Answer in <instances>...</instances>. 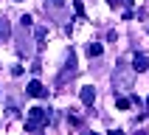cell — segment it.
<instances>
[{"mask_svg":"<svg viewBox=\"0 0 149 135\" xmlns=\"http://www.w3.org/2000/svg\"><path fill=\"white\" fill-rule=\"evenodd\" d=\"M51 121V110H42V107H31L28 116H25V132H37Z\"/></svg>","mask_w":149,"mask_h":135,"instance_id":"6da1fadb","label":"cell"},{"mask_svg":"<svg viewBox=\"0 0 149 135\" xmlns=\"http://www.w3.org/2000/svg\"><path fill=\"white\" fill-rule=\"evenodd\" d=\"M25 93H28V96H34V99H45V96H48V87H45L42 82H37V79H31V82H28V87H25Z\"/></svg>","mask_w":149,"mask_h":135,"instance_id":"7a4b0ae2","label":"cell"},{"mask_svg":"<svg viewBox=\"0 0 149 135\" xmlns=\"http://www.w3.org/2000/svg\"><path fill=\"white\" fill-rule=\"evenodd\" d=\"M132 70H135V73L149 70V56H146V54H135V56H132Z\"/></svg>","mask_w":149,"mask_h":135,"instance_id":"3957f363","label":"cell"},{"mask_svg":"<svg viewBox=\"0 0 149 135\" xmlns=\"http://www.w3.org/2000/svg\"><path fill=\"white\" fill-rule=\"evenodd\" d=\"M79 96H82V104H84V107H93V101H96V87H93V84H84Z\"/></svg>","mask_w":149,"mask_h":135,"instance_id":"277c9868","label":"cell"},{"mask_svg":"<svg viewBox=\"0 0 149 135\" xmlns=\"http://www.w3.org/2000/svg\"><path fill=\"white\" fill-rule=\"evenodd\" d=\"M6 40H11V25H8V20L3 17V20H0V42H6Z\"/></svg>","mask_w":149,"mask_h":135,"instance_id":"5b68a950","label":"cell"},{"mask_svg":"<svg viewBox=\"0 0 149 135\" xmlns=\"http://www.w3.org/2000/svg\"><path fill=\"white\" fill-rule=\"evenodd\" d=\"M130 104H132L130 96H116V107H118V110H130Z\"/></svg>","mask_w":149,"mask_h":135,"instance_id":"8992f818","label":"cell"},{"mask_svg":"<svg viewBox=\"0 0 149 135\" xmlns=\"http://www.w3.org/2000/svg\"><path fill=\"white\" fill-rule=\"evenodd\" d=\"M101 51H104V48H101V45H99V42H90V45H87V56H101Z\"/></svg>","mask_w":149,"mask_h":135,"instance_id":"52a82bcc","label":"cell"},{"mask_svg":"<svg viewBox=\"0 0 149 135\" xmlns=\"http://www.w3.org/2000/svg\"><path fill=\"white\" fill-rule=\"evenodd\" d=\"M65 68H68V73H70V76L76 73V54H73V51L68 54V62H65Z\"/></svg>","mask_w":149,"mask_h":135,"instance_id":"ba28073f","label":"cell"},{"mask_svg":"<svg viewBox=\"0 0 149 135\" xmlns=\"http://www.w3.org/2000/svg\"><path fill=\"white\" fill-rule=\"evenodd\" d=\"M73 8H76V17L84 20V6H82V0H73Z\"/></svg>","mask_w":149,"mask_h":135,"instance_id":"9c48e42d","label":"cell"},{"mask_svg":"<svg viewBox=\"0 0 149 135\" xmlns=\"http://www.w3.org/2000/svg\"><path fill=\"white\" fill-rule=\"evenodd\" d=\"M45 34H48V31L40 25V28H37V45H42V42H45Z\"/></svg>","mask_w":149,"mask_h":135,"instance_id":"30bf717a","label":"cell"},{"mask_svg":"<svg viewBox=\"0 0 149 135\" xmlns=\"http://www.w3.org/2000/svg\"><path fill=\"white\" fill-rule=\"evenodd\" d=\"M20 23H23V28H31V23H34V20H31L28 14H23V17H20Z\"/></svg>","mask_w":149,"mask_h":135,"instance_id":"8fae6325","label":"cell"},{"mask_svg":"<svg viewBox=\"0 0 149 135\" xmlns=\"http://www.w3.org/2000/svg\"><path fill=\"white\" fill-rule=\"evenodd\" d=\"M11 76H23V65H14V68H11Z\"/></svg>","mask_w":149,"mask_h":135,"instance_id":"7c38bea8","label":"cell"},{"mask_svg":"<svg viewBox=\"0 0 149 135\" xmlns=\"http://www.w3.org/2000/svg\"><path fill=\"white\" fill-rule=\"evenodd\" d=\"M107 3H110V6H113V8H116V6H118V3H121V0H107Z\"/></svg>","mask_w":149,"mask_h":135,"instance_id":"4fadbf2b","label":"cell"},{"mask_svg":"<svg viewBox=\"0 0 149 135\" xmlns=\"http://www.w3.org/2000/svg\"><path fill=\"white\" fill-rule=\"evenodd\" d=\"M146 110H149V99H146Z\"/></svg>","mask_w":149,"mask_h":135,"instance_id":"5bb4252c","label":"cell"},{"mask_svg":"<svg viewBox=\"0 0 149 135\" xmlns=\"http://www.w3.org/2000/svg\"><path fill=\"white\" fill-rule=\"evenodd\" d=\"M17 3H20V0H17Z\"/></svg>","mask_w":149,"mask_h":135,"instance_id":"9a60e30c","label":"cell"}]
</instances>
